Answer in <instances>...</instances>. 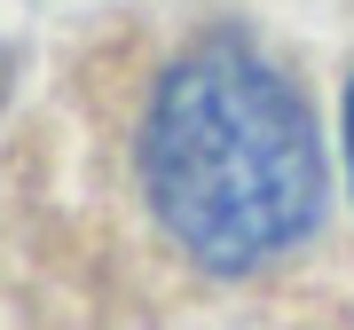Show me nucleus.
<instances>
[{
  "label": "nucleus",
  "mask_w": 354,
  "mask_h": 330,
  "mask_svg": "<svg viewBox=\"0 0 354 330\" xmlns=\"http://www.w3.org/2000/svg\"><path fill=\"white\" fill-rule=\"evenodd\" d=\"M346 181H354V87H346Z\"/></svg>",
  "instance_id": "2"
},
{
  "label": "nucleus",
  "mask_w": 354,
  "mask_h": 330,
  "mask_svg": "<svg viewBox=\"0 0 354 330\" xmlns=\"http://www.w3.org/2000/svg\"><path fill=\"white\" fill-rule=\"evenodd\" d=\"M142 197L213 275H252L323 213V134L260 48L205 39L158 79L142 118Z\"/></svg>",
  "instance_id": "1"
}]
</instances>
